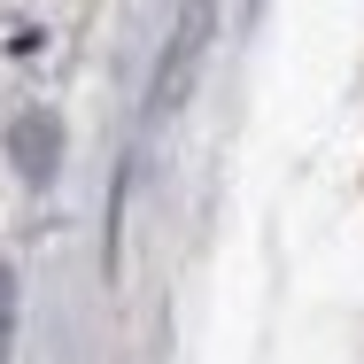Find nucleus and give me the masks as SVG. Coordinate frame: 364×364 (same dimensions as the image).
Wrapping results in <instances>:
<instances>
[{"mask_svg": "<svg viewBox=\"0 0 364 364\" xmlns=\"http://www.w3.org/2000/svg\"><path fill=\"white\" fill-rule=\"evenodd\" d=\"M16 163H23V178H47V171H55V117H23V124H16Z\"/></svg>", "mask_w": 364, "mask_h": 364, "instance_id": "f03ea898", "label": "nucleus"}, {"mask_svg": "<svg viewBox=\"0 0 364 364\" xmlns=\"http://www.w3.org/2000/svg\"><path fill=\"white\" fill-rule=\"evenodd\" d=\"M202 47H210V0H194L186 23L171 31L163 70H155V85H147V117H171V101H178V93L194 85V70H202Z\"/></svg>", "mask_w": 364, "mask_h": 364, "instance_id": "f257e3e1", "label": "nucleus"}, {"mask_svg": "<svg viewBox=\"0 0 364 364\" xmlns=\"http://www.w3.org/2000/svg\"><path fill=\"white\" fill-rule=\"evenodd\" d=\"M8 349H16V272L0 264V364H8Z\"/></svg>", "mask_w": 364, "mask_h": 364, "instance_id": "7ed1b4c3", "label": "nucleus"}]
</instances>
